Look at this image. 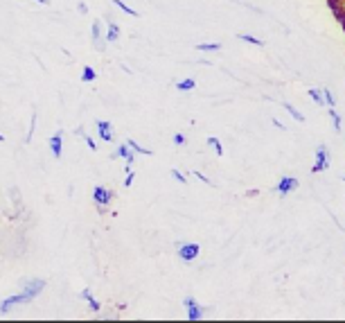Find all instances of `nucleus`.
<instances>
[{"label": "nucleus", "instance_id": "f257e3e1", "mask_svg": "<svg viewBox=\"0 0 345 323\" xmlns=\"http://www.w3.org/2000/svg\"><path fill=\"white\" fill-rule=\"evenodd\" d=\"M45 289V280L43 278H29L23 282V289L14 296H7V299L0 300V314H7L12 312L16 305H25V303H32V300L39 296V294Z\"/></svg>", "mask_w": 345, "mask_h": 323}, {"label": "nucleus", "instance_id": "f03ea898", "mask_svg": "<svg viewBox=\"0 0 345 323\" xmlns=\"http://www.w3.org/2000/svg\"><path fill=\"white\" fill-rule=\"evenodd\" d=\"M47 145H50V152H52L54 161L61 159V154H64V129H57V131H54V134L50 136Z\"/></svg>", "mask_w": 345, "mask_h": 323}, {"label": "nucleus", "instance_id": "7ed1b4c3", "mask_svg": "<svg viewBox=\"0 0 345 323\" xmlns=\"http://www.w3.org/2000/svg\"><path fill=\"white\" fill-rule=\"evenodd\" d=\"M199 251H201V247L199 244H178V258L183 260V262H192L196 255H199Z\"/></svg>", "mask_w": 345, "mask_h": 323}, {"label": "nucleus", "instance_id": "20e7f679", "mask_svg": "<svg viewBox=\"0 0 345 323\" xmlns=\"http://www.w3.org/2000/svg\"><path fill=\"white\" fill-rule=\"evenodd\" d=\"M93 201L97 206H106L113 201V190L104 188V185H95L93 188Z\"/></svg>", "mask_w": 345, "mask_h": 323}, {"label": "nucleus", "instance_id": "39448f33", "mask_svg": "<svg viewBox=\"0 0 345 323\" xmlns=\"http://www.w3.org/2000/svg\"><path fill=\"white\" fill-rule=\"evenodd\" d=\"M183 305L187 307V319H190V321H196V319L203 317V307L196 305V300H194L192 296H187V299L183 300Z\"/></svg>", "mask_w": 345, "mask_h": 323}, {"label": "nucleus", "instance_id": "423d86ee", "mask_svg": "<svg viewBox=\"0 0 345 323\" xmlns=\"http://www.w3.org/2000/svg\"><path fill=\"white\" fill-rule=\"evenodd\" d=\"M113 124L108 120H97V131H100V138L104 142H111L113 140Z\"/></svg>", "mask_w": 345, "mask_h": 323}, {"label": "nucleus", "instance_id": "0eeeda50", "mask_svg": "<svg viewBox=\"0 0 345 323\" xmlns=\"http://www.w3.org/2000/svg\"><path fill=\"white\" fill-rule=\"evenodd\" d=\"M90 39H93V47H95V50H104V43L100 41V39H102L100 21H93V25H90Z\"/></svg>", "mask_w": 345, "mask_h": 323}, {"label": "nucleus", "instance_id": "6e6552de", "mask_svg": "<svg viewBox=\"0 0 345 323\" xmlns=\"http://www.w3.org/2000/svg\"><path fill=\"white\" fill-rule=\"evenodd\" d=\"M82 299L86 300V303H88V307H90V310H93V312H100V310H102L100 300L95 299V296H93V292H90V289H82Z\"/></svg>", "mask_w": 345, "mask_h": 323}, {"label": "nucleus", "instance_id": "1a4fd4ad", "mask_svg": "<svg viewBox=\"0 0 345 323\" xmlns=\"http://www.w3.org/2000/svg\"><path fill=\"white\" fill-rule=\"evenodd\" d=\"M120 39V25L108 21V32H106V43H115Z\"/></svg>", "mask_w": 345, "mask_h": 323}, {"label": "nucleus", "instance_id": "9d476101", "mask_svg": "<svg viewBox=\"0 0 345 323\" xmlns=\"http://www.w3.org/2000/svg\"><path fill=\"white\" fill-rule=\"evenodd\" d=\"M127 145H129V149L133 154H142V156H151V149H147V147H142V145H138V142L133 140V138H127Z\"/></svg>", "mask_w": 345, "mask_h": 323}, {"label": "nucleus", "instance_id": "9b49d317", "mask_svg": "<svg viewBox=\"0 0 345 323\" xmlns=\"http://www.w3.org/2000/svg\"><path fill=\"white\" fill-rule=\"evenodd\" d=\"M95 77H97V70H95L93 66H84L82 68V82H95Z\"/></svg>", "mask_w": 345, "mask_h": 323}, {"label": "nucleus", "instance_id": "f8f14e48", "mask_svg": "<svg viewBox=\"0 0 345 323\" xmlns=\"http://www.w3.org/2000/svg\"><path fill=\"white\" fill-rule=\"evenodd\" d=\"M111 2H113V5H115V7H120V9H122L124 14H129V16H140V14L135 12L133 7H129V5H127L124 0H111Z\"/></svg>", "mask_w": 345, "mask_h": 323}, {"label": "nucleus", "instance_id": "ddd939ff", "mask_svg": "<svg viewBox=\"0 0 345 323\" xmlns=\"http://www.w3.org/2000/svg\"><path fill=\"white\" fill-rule=\"evenodd\" d=\"M75 134H77V136H82L84 140H86V145H88V149H90V152H97V142H95V140H93V138H90V136H88V134H86V131H82V129H77V131H75Z\"/></svg>", "mask_w": 345, "mask_h": 323}, {"label": "nucleus", "instance_id": "4468645a", "mask_svg": "<svg viewBox=\"0 0 345 323\" xmlns=\"http://www.w3.org/2000/svg\"><path fill=\"white\" fill-rule=\"evenodd\" d=\"M293 188H296V179H282L280 185H278L280 192H289V190H293Z\"/></svg>", "mask_w": 345, "mask_h": 323}, {"label": "nucleus", "instance_id": "2eb2a0df", "mask_svg": "<svg viewBox=\"0 0 345 323\" xmlns=\"http://www.w3.org/2000/svg\"><path fill=\"white\" fill-rule=\"evenodd\" d=\"M196 50H201V52H215V50H221V43H199Z\"/></svg>", "mask_w": 345, "mask_h": 323}, {"label": "nucleus", "instance_id": "dca6fc26", "mask_svg": "<svg viewBox=\"0 0 345 323\" xmlns=\"http://www.w3.org/2000/svg\"><path fill=\"white\" fill-rule=\"evenodd\" d=\"M194 86H196L194 79H181V82H176V88H178V91H192Z\"/></svg>", "mask_w": 345, "mask_h": 323}, {"label": "nucleus", "instance_id": "f3484780", "mask_svg": "<svg viewBox=\"0 0 345 323\" xmlns=\"http://www.w3.org/2000/svg\"><path fill=\"white\" fill-rule=\"evenodd\" d=\"M208 145L215 147V152L219 154V156L223 154V147H221V142H219V138H212V136H210V138H208Z\"/></svg>", "mask_w": 345, "mask_h": 323}, {"label": "nucleus", "instance_id": "a211bd4d", "mask_svg": "<svg viewBox=\"0 0 345 323\" xmlns=\"http://www.w3.org/2000/svg\"><path fill=\"white\" fill-rule=\"evenodd\" d=\"M239 39H241V41H246V43H253V46H264L259 39H255V36H248V34H239Z\"/></svg>", "mask_w": 345, "mask_h": 323}, {"label": "nucleus", "instance_id": "6ab92c4d", "mask_svg": "<svg viewBox=\"0 0 345 323\" xmlns=\"http://www.w3.org/2000/svg\"><path fill=\"white\" fill-rule=\"evenodd\" d=\"M284 106H287V111H289V113H291V115H293V117H296V120H300V122H302V120H304V117H302V115H300V113H298V111H296V109H293V106H291V104H284Z\"/></svg>", "mask_w": 345, "mask_h": 323}, {"label": "nucleus", "instance_id": "aec40b11", "mask_svg": "<svg viewBox=\"0 0 345 323\" xmlns=\"http://www.w3.org/2000/svg\"><path fill=\"white\" fill-rule=\"evenodd\" d=\"M133 179H135L133 170H129V172H127V179H124V185H127V188H131V183H133Z\"/></svg>", "mask_w": 345, "mask_h": 323}, {"label": "nucleus", "instance_id": "412c9836", "mask_svg": "<svg viewBox=\"0 0 345 323\" xmlns=\"http://www.w3.org/2000/svg\"><path fill=\"white\" fill-rule=\"evenodd\" d=\"M34 127H36V113H32V129H29V134H27V142L32 140V134H34Z\"/></svg>", "mask_w": 345, "mask_h": 323}, {"label": "nucleus", "instance_id": "4be33fe9", "mask_svg": "<svg viewBox=\"0 0 345 323\" xmlns=\"http://www.w3.org/2000/svg\"><path fill=\"white\" fill-rule=\"evenodd\" d=\"M172 176H174V179H176L178 183H185V176H183L178 170H172Z\"/></svg>", "mask_w": 345, "mask_h": 323}, {"label": "nucleus", "instance_id": "5701e85b", "mask_svg": "<svg viewBox=\"0 0 345 323\" xmlns=\"http://www.w3.org/2000/svg\"><path fill=\"white\" fill-rule=\"evenodd\" d=\"M174 142H176V145H183V142H185V136H183V134H174Z\"/></svg>", "mask_w": 345, "mask_h": 323}, {"label": "nucleus", "instance_id": "b1692460", "mask_svg": "<svg viewBox=\"0 0 345 323\" xmlns=\"http://www.w3.org/2000/svg\"><path fill=\"white\" fill-rule=\"evenodd\" d=\"M77 9H79L82 14H88V5H86V2H79V5H77Z\"/></svg>", "mask_w": 345, "mask_h": 323}, {"label": "nucleus", "instance_id": "393cba45", "mask_svg": "<svg viewBox=\"0 0 345 323\" xmlns=\"http://www.w3.org/2000/svg\"><path fill=\"white\" fill-rule=\"evenodd\" d=\"M39 5H50V0H36Z\"/></svg>", "mask_w": 345, "mask_h": 323}, {"label": "nucleus", "instance_id": "a878e982", "mask_svg": "<svg viewBox=\"0 0 345 323\" xmlns=\"http://www.w3.org/2000/svg\"><path fill=\"white\" fill-rule=\"evenodd\" d=\"M0 142H5V134H0Z\"/></svg>", "mask_w": 345, "mask_h": 323}]
</instances>
